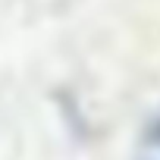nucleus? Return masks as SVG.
Wrapping results in <instances>:
<instances>
[{"mask_svg":"<svg viewBox=\"0 0 160 160\" xmlns=\"http://www.w3.org/2000/svg\"><path fill=\"white\" fill-rule=\"evenodd\" d=\"M154 138H157V141H160V122H157V129H154Z\"/></svg>","mask_w":160,"mask_h":160,"instance_id":"1","label":"nucleus"}]
</instances>
